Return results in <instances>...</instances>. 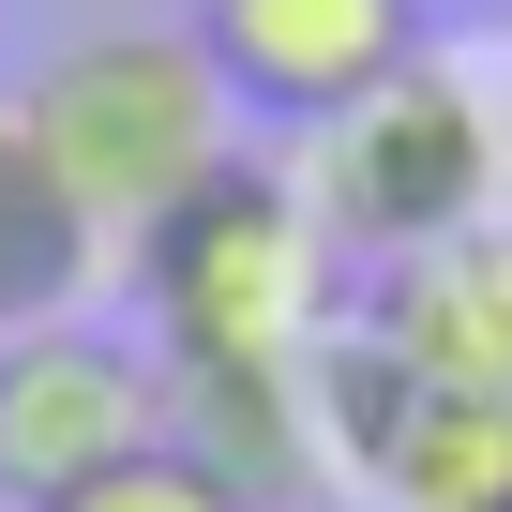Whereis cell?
<instances>
[{"label": "cell", "instance_id": "6da1fadb", "mask_svg": "<svg viewBox=\"0 0 512 512\" xmlns=\"http://www.w3.org/2000/svg\"><path fill=\"white\" fill-rule=\"evenodd\" d=\"M121 272H136V347L181 362V377H287L332 347V226L287 166H211L181 211H151L121 241Z\"/></svg>", "mask_w": 512, "mask_h": 512}, {"label": "cell", "instance_id": "7a4b0ae2", "mask_svg": "<svg viewBox=\"0 0 512 512\" xmlns=\"http://www.w3.org/2000/svg\"><path fill=\"white\" fill-rule=\"evenodd\" d=\"M16 121L46 136V166H61V196L106 226V241H136L151 211H181L211 166H226V76H211V46L196 31H91V46H61L31 91H16Z\"/></svg>", "mask_w": 512, "mask_h": 512}, {"label": "cell", "instance_id": "3957f363", "mask_svg": "<svg viewBox=\"0 0 512 512\" xmlns=\"http://www.w3.org/2000/svg\"><path fill=\"white\" fill-rule=\"evenodd\" d=\"M302 196H317L332 256H362V272H377V256H422V241H452V226H482L512 196V121L482 106L467 61H407L347 121H317Z\"/></svg>", "mask_w": 512, "mask_h": 512}, {"label": "cell", "instance_id": "277c9868", "mask_svg": "<svg viewBox=\"0 0 512 512\" xmlns=\"http://www.w3.org/2000/svg\"><path fill=\"white\" fill-rule=\"evenodd\" d=\"M121 452H166V362L106 317H16L0 332V497L46 512Z\"/></svg>", "mask_w": 512, "mask_h": 512}, {"label": "cell", "instance_id": "5b68a950", "mask_svg": "<svg viewBox=\"0 0 512 512\" xmlns=\"http://www.w3.org/2000/svg\"><path fill=\"white\" fill-rule=\"evenodd\" d=\"M347 347L377 377H407V392H497L512 407V211H482L422 256H377Z\"/></svg>", "mask_w": 512, "mask_h": 512}, {"label": "cell", "instance_id": "8992f818", "mask_svg": "<svg viewBox=\"0 0 512 512\" xmlns=\"http://www.w3.org/2000/svg\"><path fill=\"white\" fill-rule=\"evenodd\" d=\"M196 46L226 76V106L256 121H347L377 76L422 61V0H196Z\"/></svg>", "mask_w": 512, "mask_h": 512}, {"label": "cell", "instance_id": "52a82bcc", "mask_svg": "<svg viewBox=\"0 0 512 512\" xmlns=\"http://www.w3.org/2000/svg\"><path fill=\"white\" fill-rule=\"evenodd\" d=\"M166 437H181L241 512H287V497H317V482H332L317 362H287V377H181V362H166Z\"/></svg>", "mask_w": 512, "mask_h": 512}, {"label": "cell", "instance_id": "ba28073f", "mask_svg": "<svg viewBox=\"0 0 512 512\" xmlns=\"http://www.w3.org/2000/svg\"><path fill=\"white\" fill-rule=\"evenodd\" d=\"M106 256H121V241H106V226L61 196L46 136L16 121V91H0V302H16V317H76Z\"/></svg>", "mask_w": 512, "mask_h": 512}, {"label": "cell", "instance_id": "9c48e42d", "mask_svg": "<svg viewBox=\"0 0 512 512\" xmlns=\"http://www.w3.org/2000/svg\"><path fill=\"white\" fill-rule=\"evenodd\" d=\"M46 512H241V497H226V482H211L181 437H166V452H121V467H91V482H76V497H46Z\"/></svg>", "mask_w": 512, "mask_h": 512}, {"label": "cell", "instance_id": "30bf717a", "mask_svg": "<svg viewBox=\"0 0 512 512\" xmlns=\"http://www.w3.org/2000/svg\"><path fill=\"white\" fill-rule=\"evenodd\" d=\"M0 332H16V302H0Z\"/></svg>", "mask_w": 512, "mask_h": 512}, {"label": "cell", "instance_id": "8fae6325", "mask_svg": "<svg viewBox=\"0 0 512 512\" xmlns=\"http://www.w3.org/2000/svg\"><path fill=\"white\" fill-rule=\"evenodd\" d=\"M497 211H512V196H497Z\"/></svg>", "mask_w": 512, "mask_h": 512}]
</instances>
